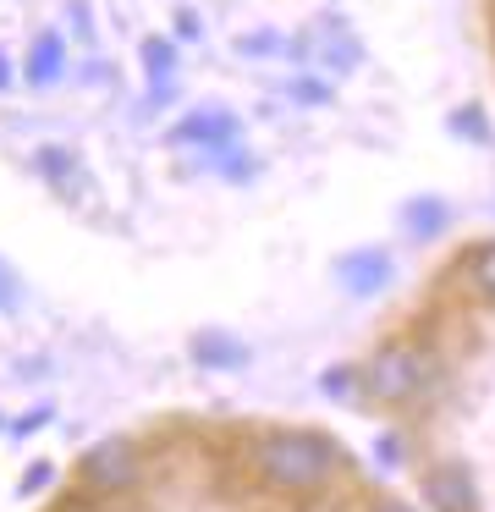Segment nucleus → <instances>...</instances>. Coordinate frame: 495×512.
Instances as JSON below:
<instances>
[{
  "label": "nucleus",
  "mask_w": 495,
  "mask_h": 512,
  "mask_svg": "<svg viewBox=\"0 0 495 512\" xmlns=\"http://www.w3.org/2000/svg\"><path fill=\"white\" fill-rule=\"evenodd\" d=\"M270 45H275L270 34H253V39H242V56H270Z\"/></svg>",
  "instance_id": "15"
},
{
  "label": "nucleus",
  "mask_w": 495,
  "mask_h": 512,
  "mask_svg": "<svg viewBox=\"0 0 495 512\" xmlns=\"http://www.w3.org/2000/svg\"><path fill=\"white\" fill-rule=\"evenodd\" d=\"M253 463L275 490H314L336 468V446L325 435H264L253 446Z\"/></svg>",
  "instance_id": "1"
},
{
  "label": "nucleus",
  "mask_w": 495,
  "mask_h": 512,
  "mask_svg": "<svg viewBox=\"0 0 495 512\" xmlns=\"http://www.w3.org/2000/svg\"><path fill=\"white\" fill-rule=\"evenodd\" d=\"M374 512H413V507H402V501H380Z\"/></svg>",
  "instance_id": "19"
},
{
  "label": "nucleus",
  "mask_w": 495,
  "mask_h": 512,
  "mask_svg": "<svg viewBox=\"0 0 495 512\" xmlns=\"http://www.w3.org/2000/svg\"><path fill=\"white\" fill-rule=\"evenodd\" d=\"M374 463L391 468V463H396V441H380V446H374Z\"/></svg>",
  "instance_id": "18"
},
{
  "label": "nucleus",
  "mask_w": 495,
  "mask_h": 512,
  "mask_svg": "<svg viewBox=\"0 0 495 512\" xmlns=\"http://www.w3.org/2000/svg\"><path fill=\"white\" fill-rule=\"evenodd\" d=\"M424 496L435 512H479V496H473L468 468H429L424 474Z\"/></svg>",
  "instance_id": "5"
},
{
  "label": "nucleus",
  "mask_w": 495,
  "mask_h": 512,
  "mask_svg": "<svg viewBox=\"0 0 495 512\" xmlns=\"http://www.w3.org/2000/svg\"><path fill=\"white\" fill-rule=\"evenodd\" d=\"M61 61H66V45H61V34H44L39 45H33V56H28V83H55L61 78Z\"/></svg>",
  "instance_id": "8"
},
{
  "label": "nucleus",
  "mask_w": 495,
  "mask_h": 512,
  "mask_svg": "<svg viewBox=\"0 0 495 512\" xmlns=\"http://www.w3.org/2000/svg\"><path fill=\"white\" fill-rule=\"evenodd\" d=\"M39 485H50V468L33 463V468H28V479H22V490H39Z\"/></svg>",
  "instance_id": "16"
},
{
  "label": "nucleus",
  "mask_w": 495,
  "mask_h": 512,
  "mask_svg": "<svg viewBox=\"0 0 495 512\" xmlns=\"http://www.w3.org/2000/svg\"><path fill=\"white\" fill-rule=\"evenodd\" d=\"M83 485L94 490V496L132 490V485H138V446H132V441H99V446H88Z\"/></svg>",
  "instance_id": "3"
},
{
  "label": "nucleus",
  "mask_w": 495,
  "mask_h": 512,
  "mask_svg": "<svg viewBox=\"0 0 495 512\" xmlns=\"http://www.w3.org/2000/svg\"><path fill=\"white\" fill-rule=\"evenodd\" d=\"M319 386H325L330 397H347V391L358 386V380H352V369H325V375H319Z\"/></svg>",
  "instance_id": "14"
},
{
  "label": "nucleus",
  "mask_w": 495,
  "mask_h": 512,
  "mask_svg": "<svg viewBox=\"0 0 495 512\" xmlns=\"http://www.w3.org/2000/svg\"><path fill=\"white\" fill-rule=\"evenodd\" d=\"M462 265H468V281H473V287L495 298V243H479L468 259H462Z\"/></svg>",
  "instance_id": "10"
},
{
  "label": "nucleus",
  "mask_w": 495,
  "mask_h": 512,
  "mask_svg": "<svg viewBox=\"0 0 495 512\" xmlns=\"http://www.w3.org/2000/svg\"><path fill=\"white\" fill-rule=\"evenodd\" d=\"M193 353H198V364H209V369H237V364H248V347L237 342V336H226V331H204L193 342Z\"/></svg>",
  "instance_id": "7"
},
{
  "label": "nucleus",
  "mask_w": 495,
  "mask_h": 512,
  "mask_svg": "<svg viewBox=\"0 0 495 512\" xmlns=\"http://www.w3.org/2000/svg\"><path fill=\"white\" fill-rule=\"evenodd\" d=\"M17 303H22V281L11 276V270H6V259H0V314H11Z\"/></svg>",
  "instance_id": "12"
},
{
  "label": "nucleus",
  "mask_w": 495,
  "mask_h": 512,
  "mask_svg": "<svg viewBox=\"0 0 495 512\" xmlns=\"http://www.w3.org/2000/svg\"><path fill=\"white\" fill-rule=\"evenodd\" d=\"M451 127H457V133H473V144H484V138H490V127H484L479 111H457V116H451Z\"/></svg>",
  "instance_id": "13"
},
{
  "label": "nucleus",
  "mask_w": 495,
  "mask_h": 512,
  "mask_svg": "<svg viewBox=\"0 0 495 512\" xmlns=\"http://www.w3.org/2000/svg\"><path fill=\"white\" fill-rule=\"evenodd\" d=\"M6 83H11V67H6V56H0V89H6Z\"/></svg>",
  "instance_id": "20"
},
{
  "label": "nucleus",
  "mask_w": 495,
  "mask_h": 512,
  "mask_svg": "<svg viewBox=\"0 0 495 512\" xmlns=\"http://www.w3.org/2000/svg\"><path fill=\"white\" fill-rule=\"evenodd\" d=\"M336 281L352 298H374V292L391 281V254H385V248H352V254L336 259Z\"/></svg>",
  "instance_id": "4"
},
{
  "label": "nucleus",
  "mask_w": 495,
  "mask_h": 512,
  "mask_svg": "<svg viewBox=\"0 0 495 512\" xmlns=\"http://www.w3.org/2000/svg\"><path fill=\"white\" fill-rule=\"evenodd\" d=\"M424 380H429V353H418L407 342L380 347L369 358V369H363V386H369L374 402H407L424 391Z\"/></svg>",
  "instance_id": "2"
},
{
  "label": "nucleus",
  "mask_w": 495,
  "mask_h": 512,
  "mask_svg": "<svg viewBox=\"0 0 495 512\" xmlns=\"http://www.w3.org/2000/svg\"><path fill=\"white\" fill-rule=\"evenodd\" d=\"M297 100H303V105H319V100H325V89H319V83H297Z\"/></svg>",
  "instance_id": "17"
},
{
  "label": "nucleus",
  "mask_w": 495,
  "mask_h": 512,
  "mask_svg": "<svg viewBox=\"0 0 495 512\" xmlns=\"http://www.w3.org/2000/svg\"><path fill=\"white\" fill-rule=\"evenodd\" d=\"M143 61H149V72L154 78H165V72H171V45H165V39H149V45H143Z\"/></svg>",
  "instance_id": "11"
},
{
  "label": "nucleus",
  "mask_w": 495,
  "mask_h": 512,
  "mask_svg": "<svg viewBox=\"0 0 495 512\" xmlns=\"http://www.w3.org/2000/svg\"><path fill=\"white\" fill-rule=\"evenodd\" d=\"M171 138L176 144H231V138H237V122L220 116V111H198V116H187Z\"/></svg>",
  "instance_id": "6"
},
{
  "label": "nucleus",
  "mask_w": 495,
  "mask_h": 512,
  "mask_svg": "<svg viewBox=\"0 0 495 512\" xmlns=\"http://www.w3.org/2000/svg\"><path fill=\"white\" fill-rule=\"evenodd\" d=\"M402 221H407V232H440V226H446V204H440V199H413V204H407V210H402Z\"/></svg>",
  "instance_id": "9"
}]
</instances>
